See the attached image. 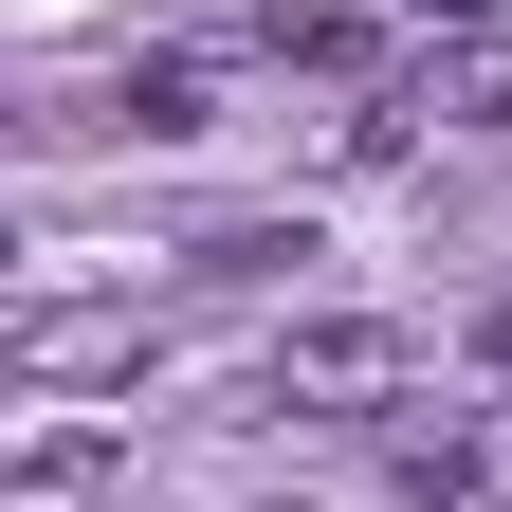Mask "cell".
<instances>
[{
    "label": "cell",
    "instance_id": "1",
    "mask_svg": "<svg viewBox=\"0 0 512 512\" xmlns=\"http://www.w3.org/2000/svg\"><path fill=\"white\" fill-rule=\"evenodd\" d=\"M421 384V348L384 330V311H311V330L275 348V403H311V421H384Z\"/></svg>",
    "mask_w": 512,
    "mask_h": 512
},
{
    "label": "cell",
    "instance_id": "2",
    "mask_svg": "<svg viewBox=\"0 0 512 512\" xmlns=\"http://www.w3.org/2000/svg\"><path fill=\"white\" fill-rule=\"evenodd\" d=\"M110 128H147V147L202 128V55H128V74H110Z\"/></svg>",
    "mask_w": 512,
    "mask_h": 512
},
{
    "label": "cell",
    "instance_id": "3",
    "mask_svg": "<svg viewBox=\"0 0 512 512\" xmlns=\"http://www.w3.org/2000/svg\"><path fill=\"white\" fill-rule=\"evenodd\" d=\"M476 348H494V366H512V293H476Z\"/></svg>",
    "mask_w": 512,
    "mask_h": 512
},
{
    "label": "cell",
    "instance_id": "4",
    "mask_svg": "<svg viewBox=\"0 0 512 512\" xmlns=\"http://www.w3.org/2000/svg\"><path fill=\"white\" fill-rule=\"evenodd\" d=\"M421 19H494V0H421Z\"/></svg>",
    "mask_w": 512,
    "mask_h": 512
}]
</instances>
